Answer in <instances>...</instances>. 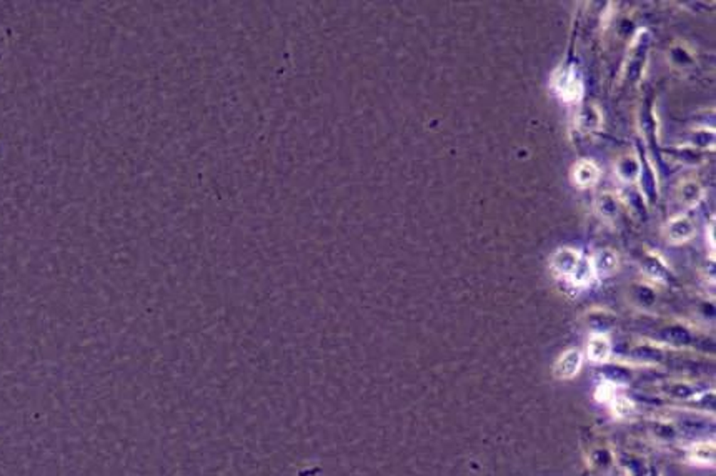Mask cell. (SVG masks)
Wrapping results in <instances>:
<instances>
[{"label":"cell","instance_id":"1","mask_svg":"<svg viewBox=\"0 0 716 476\" xmlns=\"http://www.w3.org/2000/svg\"><path fill=\"white\" fill-rule=\"evenodd\" d=\"M550 269L558 278L568 280L577 285H587L593 276L592 264L588 259H583V255L578 250L570 249H558L550 256Z\"/></svg>","mask_w":716,"mask_h":476},{"label":"cell","instance_id":"2","mask_svg":"<svg viewBox=\"0 0 716 476\" xmlns=\"http://www.w3.org/2000/svg\"><path fill=\"white\" fill-rule=\"evenodd\" d=\"M553 85L568 104H577L583 97V82L573 69H562L553 77Z\"/></svg>","mask_w":716,"mask_h":476},{"label":"cell","instance_id":"3","mask_svg":"<svg viewBox=\"0 0 716 476\" xmlns=\"http://www.w3.org/2000/svg\"><path fill=\"white\" fill-rule=\"evenodd\" d=\"M583 365V355L578 350H568L562 357L558 358L553 367L555 377L560 380H570V378L577 377L579 368Z\"/></svg>","mask_w":716,"mask_h":476},{"label":"cell","instance_id":"4","mask_svg":"<svg viewBox=\"0 0 716 476\" xmlns=\"http://www.w3.org/2000/svg\"><path fill=\"white\" fill-rule=\"evenodd\" d=\"M600 178V168L592 160H578L572 168V180L578 188L593 187Z\"/></svg>","mask_w":716,"mask_h":476},{"label":"cell","instance_id":"5","mask_svg":"<svg viewBox=\"0 0 716 476\" xmlns=\"http://www.w3.org/2000/svg\"><path fill=\"white\" fill-rule=\"evenodd\" d=\"M695 235V225L688 217H676L666 225V238L671 244H685Z\"/></svg>","mask_w":716,"mask_h":476},{"label":"cell","instance_id":"6","mask_svg":"<svg viewBox=\"0 0 716 476\" xmlns=\"http://www.w3.org/2000/svg\"><path fill=\"white\" fill-rule=\"evenodd\" d=\"M590 264L595 276H610L618 269V256L611 250H600L590 260Z\"/></svg>","mask_w":716,"mask_h":476},{"label":"cell","instance_id":"7","mask_svg":"<svg viewBox=\"0 0 716 476\" xmlns=\"http://www.w3.org/2000/svg\"><path fill=\"white\" fill-rule=\"evenodd\" d=\"M587 355L592 362L595 363H605L611 355V343L607 337H603L602 333L592 335L590 340H588V348Z\"/></svg>","mask_w":716,"mask_h":476},{"label":"cell","instance_id":"8","mask_svg":"<svg viewBox=\"0 0 716 476\" xmlns=\"http://www.w3.org/2000/svg\"><path fill=\"white\" fill-rule=\"evenodd\" d=\"M640 162L635 157H623L616 162V175L623 182H633L640 177Z\"/></svg>","mask_w":716,"mask_h":476},{"label":"cell","instance_id":"9","mask_svg":"<svg viewBox=\"0 0 716 476\" xmlns=\"http://www.w3.org/2000/svg\"><path fill=\"white\" fill-rule=\"evenodd\" d=\"M703 197V188L696 182H685L680 187V200L688 207H695Z\"/></svg>","mask_w":716,"mask_h":476},{"label":"cell","instance_id":"10","mask_svg":"<svg viewBox=\"0 0 716 476\" xmlns=\"http://www.w3.org/2000/svg\"><path fill=\"white\" fill-rule=\"evenodd\" d=\"M578 124L582 125V129L592 130L593 132V130L600 127V112L592 105L583 107L578 114Z\"/></svg>","mask_w":716,"mask_h":476},{"label":"cell","instance_id":"11","mask_svg":"<svg viewBox=\"0 0 716 476\" xmlns=\"http://www.w3.org/2000/svg\"><path fill=\"white\" fill-rule=\"evenodd\" d=\"M598 212L607 220H613L618 215V203L611 193H603L598 200Z\"/></svg>","mask_w":716,"mask_h":476},{"label":"cell","instance_id":"12","mask_svg":"<svg viewBox=\"0 0 716 476\" xmlns=\"http://www.w3.org/2000/svg\"><path fill=\"white\" fill-rule=\"evenodd\" d=\"M691 456L693 460L700 461V463H713L715 461V446L713 445H696L693 450H691Z\"/></svg>","mask_w":716,"mask_h":476},{"label":"cell","instance_id":"13","mask_svg":"<svg viewBox=\"0 0 716 476\" xmlns=\"http://www.w3.org/2000/svg\"><path fill=\"white\" fill-rule=\"evenodd\" d=\"M643 270H645L648 275L653 276V278H656V280H663L665 275H666L663 264L656 260L655 256H648V259H645V261H643Z\"/></svg>","mask_w":716,"mask_h":476}]
</instances>
